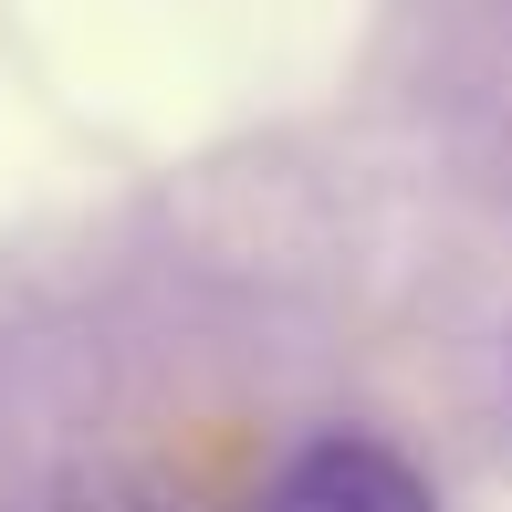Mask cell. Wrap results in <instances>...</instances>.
<instances>
[{
	"label": "cell",
	"mask_w": 512,
	"mask_h": 512,
	"mask_svg": "<svg viewBox=\"0 0 512 512\" xmlns=\"http://www.w3.org/2000/svg\"><path fill=\"white\" fill-rule=\"evenodd\" d=\"M262 512H439V492L387 450V439L335 429V439H304V450L272 471Z\"/></svg>",
	"instance_id": "cell-1"
},
{
	"label": "cell",
	"mask_w": 512,
	"mask_h": 512,
	"mask_svg": "<svg viewBox=\"0 0 512 512\" xmlns=\"http://www.w3.org/2000/svg\"><path fill=\"white\" fill-rule=\"evenodd\" d=\"M84 512H199V492H178L157 471H105V481H84Z\"/></svg>",
	"instance_id": "cell-2"
}]
</instances>
